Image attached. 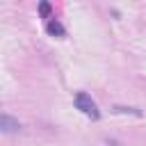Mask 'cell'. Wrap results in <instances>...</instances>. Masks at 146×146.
I'll use <instances>...</instances> for the list:
<instances>
[{
    "mask_svg": "<svg viewBox=\"0 0 146 146\" xmlns=\"http://www.w3.org/2000/svg\"><path fill=\"white\" fill-rule=\"evenodd\" d=\"M39 14H41L43 18L50 21V18H52V7H50L48 2H39Z\"/></svg>",
    "mask_w": 146,
    "mask_h": 146,
    "instance_id": "obj_4",
    "label": "cell"
},
{
    "mask_svg": "<svg viewBox=\"0 0 146 146\" xmlns=\"http://www.w3.org/2000/svg\"><path fill=\"white\" fill-rule=\"evenodd\" d=\"M73 100H75V107H78L82 114H87V116H89V119H94V121H96V119H100L98 105H96V100H94L89 94H84V91H78Z\"/></svg>",
    "mask_w": 146,
    "mask_h": 146,
    "instance_id": "obj_1",
    "label": "cell"
},
{
    "mask_svg": "<svg viewBox=\"0 0 146 146\" xmlns=\"http://www.w3.org/2000/svg\"><path fill=\"white\" fill-rule=\"evenodd\" d=\"M0 130L5 132V135H14V132H18L21 130V123H18V119H14L11 114H2L0 116Z\"/></svg>",
    "mask_w": 146,
    "mask_h": 146,
    "instance_id": "obj_2",
    "label": "cell"
},
{
    "mask_svg": "<svg viewBox=\"0 0 146 146\" xmlns=\"http://www.w3.org/2000/svg\"><path fill=\"white\" fill-rule=\"evenodd\" d=\"M114 112H130V114H137V116H141V112H139L137 107H121V105H116V107H114Z\"/></svg>",
    "mask_w": 146,
    "mask_h": 146,
    "instance_id": "obj_5",
    "label": "cell"
},
{
    "mask_svg": "<svg viewBox=\"0 0 146 146\" xmlns=\"http://www.w3.org/2000/svg\"><path fill=\"white\" fill-rule=\"evenodd\" d=\"M46 32H48V34H52V36H64V34H66V27H64L55 16H52V18L46 23Z\"/></svg>",
    "mask_w": 146,
    "mask_h": 146,
    "instance_id": "obj_3",
    "label": "cell"
}]
</instances>
